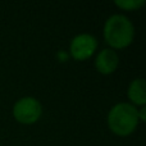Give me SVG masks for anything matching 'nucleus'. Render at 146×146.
I'll return each instance as SVG.
<instances>
[{"instance_id": "1", "label": "nucleus", "mask_w": 146, "mask_h": 146, "mask_svg": "<svg viewBox=\"0 0 146 146\" xmlns=\"http://www.w3.org/2000/svg\"><path fill=\"white\" fill-rule=\"evenodd\" d=\"M104 40L111 49H124L129 46L135 37V26L128 17L113 14L104 25Z\"/></svg>"}, {"instance_id": "2", "label": "nucleus", "mask_w": 146, "mask_h": 146, "mask_svg": "<svg viewBox=\"0 0 146 146\" xmlns=\"http://www.w3.org/2000/svg\"><path fill=\"white\" fill-rule=\"evenodd\" d=\"M108 126L114 135L121 137L129 136L139 126L137 108L129 103H118L108 113Z\"/></svg>"}, {"instance_id": "3", "label": "nucleus", "mask_w": 146, "mask_h": 146, "mask_svg": "<svg viewBox=\"0 0 146 146\" xmlns=\"http://www.w3.org/2000/svg\"><path fill=\"white\" fill-rule=\"evenodd\" d=\"M42 105L37 99L32 96L21 98L15 101L13 106V117L18 123L22 124H33L41 118Z\"/></svg>"}, {"instance_id": "4", "label": "nucleus", "mask_w": 146, "mask_h": 146, "mask_svg": "<svg viewBox=\"0 0 146 146\" xmlns=\"http://www.w3.org/2000/svg\"><path fill=\"white\" fill-rule=\"evenodd\" d=\"M98 48V40L90 33H80L74 36L69 45V54L76 60H86L91 58Z\"/></svg>"}, {"instance_id": "5", "label": "nucleus", "mask_w": 146, "mask_h": 146, "mask_svg": "<svg viewBox=\"0 0 146 146\" xmlns=\"http://www.w3.org/2000/svg\"><path fill=\"white\" fill-rule=\"evenodd\" d=\"M119 66V56L113 49H103L95 58V68L100 74L108 76L115 72Z\"/></svg>"}, {"instance_id": "6", "label": "nucleus", "mask_w": 146, "mask_h": 146, "mask_svg": "<svg viewBox=\"0 0 146 146\" xmlns=\"http://www.w3.org/2000/svg\"><path fill=\"white\" fill-rule=\"evenodd\" d=\"M128 99L135 106H145L146 104V88L144 78H136L128 86Z\"/></svg>"}, {"instance_id": "7", "label": "nucleus", "mask_w": 146, "mask_h": 146, "mask_svg": "<svg viewBox=\"0 0 146 146\" xmlns=\"http://www.w3.org/2000/svg\"><path fill=\"white\" fill-rule=\"evenodd\" d=\"M114 4L122 10H137L145 5V0H115Z\"/></svg>"}, {"instance_id": "8", "label": "nucleus", "mask_w": 146, "mask_h": 146, "mask_svg": "<svg viewBox=\"0 0 146 146\" xmlns=\"http://www.w3.org/2000/svg\"><path fill=\"white\" fill-rule=\"evenodd\" d=\"M146 109H145V106H141L140 109H137V115H139V119H140V122H145V119H146Z\"/></svg>"}]
</instances>
